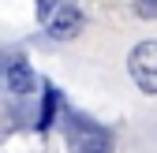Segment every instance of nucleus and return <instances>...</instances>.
Wrapping results in <instances>:
<instances>
[{
	"label": "nucleus",
	"mask_w": 157,
	"mask_h": 153,
	"mask_svg": "<svg viewBox=\"0 0 157 153\" xmlns=\"http://www.w3.org/2000/svg\"><path fill=\"white\" fill-rule=\"evenodd\" d=\"M0 75H4V64H0Z\"/></svg>",
	"instance_id": "nucleus-8"
},
{
	"label": "nucleus",
	"mask_w": 157,
	"mask_h": 153,
	"mask_svg": "<svg viewBox=\"0 0 157 153\" xmlns=\"http://www.w3.org/2000/svg\"><path fill=\"white\" fill-rule=\"evenodd\" d=\"M127 75L142 93H157V41H142L127 52Z\"/></svg>",
	"instance_id": "nucleus-1"
},
{
	"label": "nucleus",
	"mask_w": 157,
	"mask_h": 153,
	"mask_svg": "<svg viewBox=\"0 0 157 153\" xmlns=\"http://www.w3.org/2000/svg\"><path fill=\"white\" fill-rule=\"evenodd\" d=\"M135 8L142 19H157V0H135Z\"/></svg>",
	"instance_id": "nucleus-6"
},
{
	"label": "nucleus",
	"mask_w": 157,
	"mask_h": 153,
	"mask_svg": "<svg viewBox=\"0 0 157 153\" xmlns=\"http://www.w3.org/2000/svg\"><path fill=\"white\" fill-rule=\"evenodd\" d=\"M56 8H60V0H37V19L45 23V19H49V15H52Z\"/></svg>",
	"instance_id": "nucleus-7"
},
{
	"label": "nucleus",
	"mask_w": 157,
	"mask_h": 153,
	"mask_svg": "<svg viewBox=\"0 0 157 153\" xmlns=\"http://www.w3.org/2000/svg\"><path fill=\"white\" fill-rule=\"evenodd\" d=\"M71 149L75 153H112L105 131L94 127V123H75V131H71Z\"/></svg>",
	"instance_id": "nucleus-2"
},
{
	"label": "nucleus",
	"mask_w": 157,
	"mask_h": 153,
	"mask_svg": "<svg viewBox=\"0 0 157 153\" xmlns=\"http://www.w3.org/2000/svg\"><path fill=\"white\" fill-rule=\"evenodd\" d=\"M45 26H49V37H60V41H67V37L78 34V26H82V19H78L75 8H56L49 19H45Z\"/></svg>",
	"instance_id": "nucleus-3"
},
{
	"label": "nucleus",
	"mask_w": 157,
	"mask_h": 153,
	"mask_svg": "<svg viewBox=\"0 0 157 153\" xmlns=\"http://www.w3.org/2000/svg\"><path fill=\"white\" fill-rule=\"evenodd\" d=\"M56 116V90H45V101H41V116H37V131H49Z\"/></svg>",
	"instance_id": "nucleus-5"
},
{
	"label": "nucleus",
	"mask_w": 157,
	"mask_h": 153,
	"mask_svg": "<svg viewBox=\"0 0 157 153\" xmlns=\"http://www.w3.org/2000/svg\"><path fill=\"white\" fill-rule=\"evenodd\" d=\"M4 75H8V86H11V93H30L34 90V71H30V64L26 60H15V64H8L4 67Z\"/></svg>",
	"instance_id": "nucleus-4"
}]
</instances>
